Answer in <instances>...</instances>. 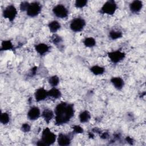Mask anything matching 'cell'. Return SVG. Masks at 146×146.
Instances as JSON below:
<instances>
[{"label": "cell", "mask_w": 146, "mask_h": 146, "mask_svg": "<svg viewBox=\"0 0 146 146\" xmlns=\"http://www.w3.org/2000/svg\"><path fill=\"white\" fill-rule=\"evenodd\" d=\"M91 119V114L87 110L81 111L79 115V121L82 123H86L90 121Z\"/></svg>", "instance_id": "2e32d148"}, {"label": "cell", "mask_w": 146, "mask_h": 146, "mask_svg": "<svg viewBox=\"0 0 146 146\" xmlns=\"http://www.w3.org/2000/svg\"><path fill=\"white\" fill-rule=\"evenodd\" d=\"M42 6L38 2H33L30 3L26 11V14L30 17L34 18L38 16L41 11Z\"/></svg>", "instance_id": "8992f818"}, {"label": "cell", "mask_w": 146, "mask_h": 146, "mask_svg": "<svg viewBox=\"0 0 146 146\" xmlns=\"http://www.w3.org/2000/svg\"><path fill=\"white\" fill-rule=\"evenodd\" d=\"M73 131L75 133H82L84 131L83 128L79 125H75L72 127Z\"/></svg>", "instance_id": "83f0119b"}, {"label": "cell", "mask_w": 146, "mask_h": 146, "mask_svg": "<svg viewBox=\"0 0 146 146\" xmlns=\"http://www.w3.org/2000/svg\"><path fill=\"white\" fill-rule=\"evenodd\" d=\"M108 57L113 63H117L124 60L125 57V54L120 50H114L109 52Z\"/></svg>", "instance_id": "ba28073f"}, {"label": "cell", "mask_w": 146, "mask_h": 146, "mask_svg": "<svg viewBox=\"0 0 146 146\" xmlns=\"http://www.w3.org/2000/svg\"><path fill=\"white\" fill-rule=\"evenodd\" d=\"M51 42L54 44H56V45L59 44L60 45L61 44V43L63 42V39H62V37H60L58 35L54 34L51 38Z\"/></svg>", "instance_id": "484cf974"}, {"label": "cell", "mask_w": 146, "mask_h": 146, "mask_svg": "<svg viewBox=\"0 0 146 146\" xmlns=\"http://www.w3.org/2000/svg\"><path fill=\"white\" fill-rule=\"evenodd\" d=\"M27 116L28 119L31 121L37 120L40 116H41V112L39 108L36 106L31 107L28 111Z\"/></svg>", "instance_id": "30bf717a"}, {"label": "cell", "mask_w": 146, "mask_h": 146, "mask_svg": "<svg viewBox=\"0 0 146 146\" xmlns=\"http://www.w3.org/2000/svg\"><path fill=\"white\" fill-rule=\"evenodd\" d=\"M54 111H53L50 108H45L41 112V117L47 124H48L50 122V121L54 117Z\"/></svg>", "instance_id": "4fadbf2b"}, {"label": "cell", "mask_w": 146, "mask_h": 146, "mask_svg": "<svg viewBox=\"0 0 146 146\" xmlns=\"http://www.w3.org/2000/svg\"><path fill=\"white\" fill-rule=\"evenodd\" d=\"M57 139V136L51 131V129L46 127L42 131L40 140L44 143L45 146L53 144Z\"/></svg>", "instance_id": "7a4b0ae2"}, {"label": "cell", "mask_w": 146, "mask_h": 146, "mask_svg": "<svg viewBox=\"0 0 146 146\" xmlns=\"http://www.w3.org/2000/svg\"><path fill=\"white\" fill-rule=\"evenodd\" d=\"M83 44L87 47H93L96 45V40L91 36L87 37L83 40Z\"/></svg>", "instance_id": "7402d4cb"}, {"label": "cell", "mask_w": 146, "mask_h": 146, "mask_svg": "<svg viewBox=\"0 0 146 146\" xmlns=\"http://www.w3.org/2000/svg\"><path fill=\"white\" fill-rule=\"evenodd\" d=\"M56 141L58 145L60 146H67L71 144V138L68 135L60 133L57 136Z\"/></svg>", "instance_id": "8fae6325"}, {"label": "cell", "mask_w": 146, "mask_h": 146, "mask_svg": "<svg viewBox=\"0 0 146 146\" xmlns=\"http://www.w3.org/2000/svg\"><path fill=\"white\" fill-rule=\"evenodd\" d=\"M47 97H48V90L44 87H39L37 88L34 92L35 99L38 102L43 101Z\"/></svg>", "instance_id": "9c48e42d"}, {"label": "cell", "mask_w": 146, "mask_h": 146, "mask_svg": "<svg viewBox=\"0 0 146 146\" xmlns=\"http://www.w3.org/2000/svg\"><path fill=\"white\" fill-rule=\"evenodd\" d=\"M110 81L113 86L117 90H121L124 87V81L119 76L112 77Z\"/></svg>", "instance_id": "5bb4252c"}, {"label": "cell", "mask_w": 146, "mask_h": 146, "mask_svg": "<svg viewBox=\"0 0 146 146\" xmlns=\"http://www.w3.org/2000/svg\"><path fill=\"white\" fill-rule=\"evenodd\" d=\"M21 129L22 131L23 132H29L30 131L31 127L29 123H25L22 125Z\"/></svg>", "instance_id": "f1b7e54d"}, {"label": "cell", "mask_w": 146, "mask_h": 146, "mask_svg": "<svg viewBox=\"0 0 146 146\" xmlns=\"http://www.w3.org/2000/svg\"><path fill=\"white\" fill-rule=\"evenodd\" d=\"M117 9V5L115 1L110 0L106 1L100 9V13L103 14L112 15L116 12Z\"/></svg>", "instance_id": "3957f363"}, {"label": "cell", "mask_w": 146, "mask_h": 146, "mask_svg": "<svg viewBox=\"0 0 146 146\" xmlns=\"http://www.w3.org/2000/svg\"><path fill=\"white\" fill-rule=\"evenodd\" d=\"M55 122L56 125H61L69 122L74 115V104L61 102L56 105L54 109Z\"/></svg>", "instance_id": "6da1fadb"}, {"label": "cell", "mask_w": 146, "mask_h": 146, "mask_svg": "<svg viewBox=\"0 0 146 146\" xmlns=\"http://www.w3.org/2000/svg\"><path fill=\"white\" fill-rule=\"evenodd\" d=\"M90 71L95 75H100L104 73L105 68L100 66L94 65L90 68Z\"/></svg>", "instance_id": "d6986e66"}, {"label": "cell", "mask_w": 146, "mask_h": 146, "mask_svg": "<svg viewBox=\"0 0 146 146\" xmlns=\"http://www.w3.org/2000/svg\"><path fill=\"white\" fill-rule=\"evenodd\" d=\"M123 36V33L119 30H112L109 33V37L112 40H116Z\"/></svg>", "instance_id": "44dd1931"}, {"label": "cell", "mask_w": 146, "mask_h": 146, "mask_svg": "<svg viewBox=\"0 0 146 146\" xmlns=\"http://www.w3.org/2000/svg\"><path fill=\"white\" fill-rule=\"evenodd\" d=\"M18 14L17 8L14 5H9L3 11V16L10 22H13Z\"/></svg>", "instance_id": "5b68a950"}, {"label": "cell", "mask_w": 146, "mask_h": 146, "mask_svg": "<svg viewBox=\"0 0 146 146\" xmlns=\"http://www.w3.org/2000/svg\"><path fill=\"white\" fill-rule=\"evenodd\" d=\"M59 78L57 75H52L48 79V82L52 87H56L59 83Z\"/></svg>", "instance_id": "603a6c76"}, {"label": "cell", "mask_w": 146, "mask_h": 146, "mask_svg": "<svg viewBox=\"0 0 146 146\" xmlns=\"http://www.w3.org/2000/svg\"><path fill=\"white\" fill-rule=\"evenodd\" d=\"M9 121H10V116L9 113L6 112H2L0 117V122L3 125H6L8 124Z\"/></svg>", "instance_id": "cb8c5ba5"}, {"label": "cell", "mask_w": 146, "mask_h": 146, "mask_svg": "<svg viewBox=\"0 0 146 146\" xmlns=\"http://www.w3.org/2000/svg\"><path fill=\"white\" fill-rule=\"evenodd\" d=\"M14 48L13 43L10 40H4L2 42L1 50V51H7L11 50Z\"/></svg>", "instance_id": "ffe728a7"}, {"label": "cell", "mask_w": 146, "mask_h": 146, "mask_svg": "<svg viewBox=\"0 0 146 146\" xmlns=\"http://www.w3.org/2000/svg\"><path fill=\"white\" fill-rule=\"evenodd\" d=\"M35 50L40 55H46L50 50V46L44 43H39L34 46Z\"/></svg>", "instance_id": "7c38bea8"}, {"label": "cell", "mask_w": 146, "mask_h": 146, "mask_svg": "<svg viewBox=\"0 0 146 146\" xmlns=\"http://www.w3.org/2000/svg\"><path fill=\"white\" fill-rule=\"evenodd\" d=\"M143 6V2L139 0H135L132 1L129 4V10L132 13H137L141 11Z\"/></svg>", "instance_id": "9a60e30c"}, {"label": "cell", "mask_w": 146, "mask_h": 146, "mask_svg": "<svg viewBox=\"0 0 146 146\" xmlns=\"http://www.w3.org/2000/svg\"><path fill=\"white\" fill-rule=\"evenodd\" d=\"M48 97L52 98L55 99H59L62 96V93L60 91L55 87H51V89L48 90Z\"/></svg>", "instance_id": "ac0fdd59"}, {"label": "cell", "mask_w": 146, "mask_h": 146, "mask_svg": "<svg viewBox=\"0 0 146 146\" xmlns=\"http://www.w3.org/2000/svg\"><path fill=\"white\" fill-rule=\"evenodd\" d=\"M86 21L82 17H76L72 19L70 23V29L75 33L82 31L86 26Z\"/></svg>", "instance_id": "277c9868"}, {"label": "cell", "mask_w": 146, "mask_h": 146, "mask_svg": "<svg viewBox=\"0 0 146 146\" xmlns=\"http://www.w3.org/2000/svg\"><path fill=\"white\" fill-rule=\"evenodd\" d=\"M52 13L55 17L59 18H65L68 15L67 8L63 4H58L52 8Z\"/></svg>", "instance_id": "52a82bcc"}, {"label": "cell", "mask_w": 146, "mask_h": 146, "mask_svg": "<svg viewBox=\"0 0 146 146\" xmlns=\"http://www.w3.org/2000/svg\"><path fill=\"white\" fill-rule=\"evenodd\" d=\"M88 1L86 0H76L75 2V6L78 9L84 7L87 5Z\"/></svg>", "instance_id": "d4e9b609"}, {"label": "cell", "mask_w": 146, "mask_h": 146, "mask_svg": "<svg viewBox=\"0 0 146 146\" xmlns=\"http://www.w3.org/2000/svg\"><path fill=\"white\" fill-rule=\"evenodd\" d=\"M48 27L51 33L55 34L61 28V25L58 21L54 20L48 23Z\"/></svg>", "instance_id": "e0dca14e"}, {"label": "cell", "mask_w": 146, "mask_h": 146, "mask_svg": "<svg viewBox=\"0 0 146 146\" xmlns=\"http://www.w3.org/2000/svg\"><path fill=\"white\" fill-rule=\"evenodd\" d=\"M29 4H30V3L28 2H26V1L22 2L20 3V6H19L20 10L23 11H26L28 7L29 6Z\"/></svg>", "instance_id": "4316f807"}]
</instances>
